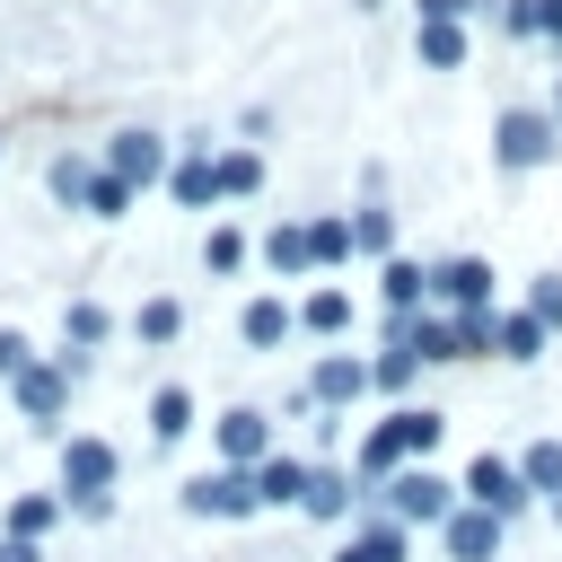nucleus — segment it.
Instances as JSON below:
<instances>
[{"instance_id":"nucleus-3","label":"nucleus","mask_w":562,"mask_h":562,"mask_svg":"<svg viewBox=\"0 0 562 562\" xmlns=\"http://www.w3.org/2000/svg\"><path fill=\"white\" fill-rule=\"evenodd\" d=\"M184 509H193V518H255L263 492H255L246 465H220V474H193V483H184Z\"/></svg>"},{"instance_id":"nucleus-16","label":"nucleus","mask_w":562,"mask_h":562,"mask_svg":"<svg viewBox=\"0 0 562 562\" xmlns=\"http://www.w3.org/2000/svg\"><path fill=\"white\" fill-rule=\"evenodd\" d=\"M263 263H272V272H307V263H316V237H307V228H272V237H263Z\"/></svg>"},{"instance_id":"nucleus-7","label":"nucleus","mask_w":562,"mask_h":562,"mask_svg":"<svg viewBox=\"0 0 562 562\" xmlns=\"http://www.w3.org/2000/svg\"><path fill=\"white\" fill-rule=\"evenodd\" d=\"M105 176H123V184H158V176H167V140H158V132H114Z\"/></svg>"},{"instance_id":"nucleus-29","label":"nucleus","mask_w":562,"mask_h":562,"mask_svg":"<svg viewBox=\"0 0 562 562\" xmlns=\"http://www.w3.org/2000/svg\"><path fill=\"white\" fill-rule=\"evenodd\" d=\"M88 184H97L88 158H53V193H61V202H88Z\"/></svg>"},{"instance_id":"nucleus-36","label":"nucleus","mask_w":562,"mask_h":562,"mask_svg":"<svg viewBox=\"0 0 562 562\" xmlns=\"http://www.w3.org/2000/svg\"><path fill=\"white\" fill-rule=\"evenodd\" d=\"M465 9H474V0H422V26H457Z\"/></svg>"},{"instance_id":"nucleus-24","label":"nucleus","mask_w":562,"mask_h":562,"mask_svg":"<svg viewBox=\"0 0 562 562\" xmlns=\"http://www.w3.org/2000/svg\"><path fill=\"white\" fill-rule=\"evenodd\" d=\"M255 184H263V158L255 149H228L220 158V193H255Z\"/></svg>"},{"instance_id":"nucleus-18","label":"nucleus","mask_w":562,"mask_h":562,"mask_svg":"<svg viewBox=\"0 0 562 562\" xmlns=\"http://www.w3.org/2000/svg\"><path fill=\"white\" fill-rule=\"evenodd\" d=\"M360 386H369V369H360V360H342V351H334V360H316V395H325V404H351Z\"/></svg>"},{"instance_id":"nucleus-33","label":"nucleus","mask_w":562,"mask_h":562,"mask_svg":"<svg viewBox=\"0 0 562 562\" xmlns=\"http://www.w3.org/2000/svg\"><path fill=\"white\" fill-rule=\"evenodd\" d=\"M413 360H422V351H404V342H395V351H386V360H378V369H369V378H378V386H395V395H404V386H413Z\"/></svg>"},{"instance_id":"nucleus-31","label":"nucleus","mask_w":562,"mask_h":562,"mask_svg":"<svg viewBox=\"0 0 562 562\" xmlns=\"http://www.w3.org/2000/svg\"><path fill=\"white\" fill-rule=\"evenodd\" d=\"M44 527H53V501H18V509H9V536H18V544H35Z\"/></svg>"},{"instance_id":"nucleus-21","label":"nucleus","mask_w":562,"mask_h":562,"mask_svg":"<svg viewBox=\"0 0 562 562\" xmlns=\"http://www.w3.org/2000/svg\"><path fill=\"white\" fill-rule=\"evenodd\" d=\"M299 325H307V334H342V325H351V299H342V290H316V299L299 307Z\"/></svg>"},{"instance_id":"nucleus-17","label":"nucleus","mask_w":562,"mask_h":562,"mask_svg":"<svg viewBox=\"0 0 562 562\" xmlns=\"http://www.w3.org/2000/svg\"><path fill=\"white\" fill-rule=\"evenodd\" d=\"M378 290H386L395 307H413V299H430V263H404V255H386V272H378Z\"/></svg>"},{"instance_id":"nucleus-22","label":"nucleus","mask_w":562,"mask_h":562,"mask_svg":"<svg viewBox=\"0 0 562 562\" xmlns=\"http://www.w3.org/2000/svg\"><path fill=\"white\" fill-rule=\"evenodd\" d=\"M132 334H140V342H176V334H184V307H176V299H149V307L132 316Z\"/></svg>"},{"instance_id":"nucleus-2","label":"nucleus","mask_w":562,"mask_h":562,"mask_svg":"<svg viewBox=\"0 0 562 562\" xmlns=\"http://www.w3.org/2000/svg\"><path fill=\"white\" fill-rule=\"evenodd\" d=\"M386 492H395V518H404V527H448V518L465 509V501H457V483H448V474H430V465H404Z\"/></svg>"},{"instance_id":"nucleus-19","label":"nucleus","mask_w":562,"mask_h":562,"mask_svg":"<svg viewBox=\"0 0 562 562\" xmlns=\"http://www.w3.org/2000/svg\"><path fill=\"white\" fill-rule=\"evenodd\" d=\"M386 422H395L404 457H430V448H439V413H430V404H404V413H386Z\"/></svg>"},{"instance_id":"nucleus-14","label":"nucleus","mask_w":562,"mask_h":562,"mask_svg":"<svg viewBox=\"0 0 562 562\" xmlns=\"http://www.w3.org/2000/svg\"><path fill=\"white\" fill-rule=\"evenodd\" d=\"M518 474H527V492H544V501H562V439H536V448L518 457Z\"/></svg>"},{"instance_id":"nucleus-6","label":"nucleus","mask_w":562,"mask_h":562,"mask_svg":"<svg viewBox=\"0 0 562 562\" xmlns=\"http://www.w3.org/2000/svg\"><path fill=\"white\" fill-rule=\"evenodd\" d=\"M430 299H448V307H492V263L483 255H448V263H430Z\"/></svg>"},{"instance_id":"nucleus-34","label":"nucleus","mask_w":562,"mask_h":562,"mask_svg":"<svg viewBox=\"0 0 562 562\" xmlns=\"http://www.w3.org/2000/svg\"><path fill=\"white\" fill-rule=\"evenodd\" d=\"M342 492H351L342 474H316V483H307V509H316V518H342Z\"/></svg>"},{"instance_id":"nucleus-23","label":"nucleus","mask_w":562,"mask_h":562,"mask_svg":"<svg viewBox=\"0 0 562 562\" xmlns=\"http://www.w3.org/2000/svg\"><path fill=\"white\" fill-rule=\"evenodd\" d=\"M61 342H79V351H88V342H105V307H97V299L61 307Z\"/></svg>"},{"instance_id":"nucleus-39","label":"nucleus","mask_w":562,"mask_h":562,"mask_svg":"<svg viewBox=\"0 0 562 562\" xmlns=\"http://www.w3.org/2000/svg\"><path fill=\"white\" fill-rule=\"evenodd\" d=\"M553 114H562V88H553Z\"/></svg>"},{"instance_id":"nucleus-1","label":"nucleus","mask_w":562,"mask_h":562,"mask_svg":"<svg viewBox=\"0 0 562 562\" xmlns=\"http://www.w3.org/2000/svg\"><path fill=\"white\" fill-rule=\"evenodd\" d=\"M553 149H562V114H553V105H509V114L492 123V158H501V167H518V176H527V167H544Z\"/></svg>"},{"instance_id":"nucleus-26","label":"nucleus","mask_w":562,"mask_h":562,"mask_svg":"<svg viewBox=\"0 0 562 562\" xmlns=\"http://www.w3.org/2000/svg\"><path fill=\"white\" fill-rule=\"evenodd\" d=\"M422 61H430V70L465 61V35H457V26H422Z\"/></svg>"},{"instance_id":"nucleus-35","label":"nucleus","mask_w":562,"mask_h":562,"mask_svg":"<svg viewBox=\"0 0 562 562\" xmlns=\"http://www.w3.org/2000/svg\"><path fill=\"white\" fill-rule=\"evenodd\" d=\"M26 369H35V360H26V334L0 325V378H26Z\"/></svg>"},{"instance_id":"nucleus-32","label":"nucleus","mask_w":562,"mask_h":562,"mask_svg":"<svg viewBox=\"0 0 562 562\" xmlns=\"http://www.w3.org/2000/svg\"><path fill=\"white\" fill-rule=\"evenodd\" d=\"M527 316L562 325V272H536V290H527Z\"/></svg>"},{"instance_id":"nucleus-25","label":"nucleus","mask_w":562,"mask_h":562,"mask_svg":"<svg viewBox=\"0 0 562 562\" xmlns=\"http://www.w3.org/2000/svg\"><path fill=\"white\" fill-rule=\"evenodd\" d=\"M351 246H360V255H386V246H395V220H386V211L369 202V211L351 220Z\"/></svg>"},{"instance_id":"nucleus-28","label":"nucleus","mask_w":562,"mask_h":562,"mask_svg":"<svg viewBox=\"0 0 562 562\" xmlns=\"http://www.w3.org/2000/svg\"><path fill=\"white\" fill-rule=\"evenodd\" d=\"M202 263H211V272H237V263H246V237H237V228H211V237H202Z\"/></svg>"},{"instance_id":"nucleus-4","label":"nucleus","mask_w":562,"mask_h":562,"mask_svg":"<svg viewBox=\"0 0 562 562\" xmlns=\"http://www.w3.org/2000/svg\"><path fill=\"white\" fill-rule=\"evenodd\" d=\"M114 474H123V457H114L105 439H70V448H61V501H105Z\"/></svg>"},{"instance_id":"nucleus-13","label":"nucleus","mask_w":562,"mask_h":562,"mask_svg":"<svg viewBox=\"0 0 562 562\" xmlns=\"http://www.w3.org/2000/svg\"><path fill=\"white\" fill-rule=\"evenodd\" d=\"M184 430H193V395L184 386H158L149 395V439H184Z\"/></svg>"},{"instance_id":"nucleus-37","label":"nucleus","mask_w":562,"mask_h":562,"mask_svg":"<svg viewBox=\"0 0 562 562\" xmlns=\"http://www.w3.org/2000/svg\"><path fill=\"white\" fill-rule=\"evenodd\" d=\"M536 26H544V35L562 44V0H536Z\"/></svg>"},{"instance_id":"nucleus-27","label":"nucleus","mask_w":562,"mask_h":562,"mask_svg":"<svg viewBox=\"0 0 562 562\" xmlns=\"http://www.w3.org/2000/svg\"><path fill=\"white\" fill-rule=\"evenodd\" d=\"M88 211H97V220H123V211H132V184H123V176H97V184H88Z\"/></svg>"},{"instance_id":"nucleus-10","label":"nucleus","mask_w":562,"mask_h":562,"mask_svg":"<svg viewBox=\"0 0 562 562\" xmlns=\"http://www.w3.org/2000/svg\"><path fill=\"white\" fill-rule=\"evenodd\" d=\"M290 325H299V307H290V299H255V307L237 316V334H246L255 351H281V342H290Z\"/></svg>"},{"instance_id":"nucleus-30","label":"nucleus","mask_w":562,"mask_h":562,"mask_svg":"<svg viewBox=\"0 0 562 562\" xmlns=\"http://www.w3.org/2000/svg\"><path fill=\"white\" fill-rule=\"evenodd\" d=\"M307 237H316V263H342L351 255V220H316Z\"/></svg>"},{"instance_id":"nucleus-20","label":"nucleus","mask_w":562,"mask_h":562,"mask_svg":"<svg viewBox=\"0 0 562 562\" xmlns=\"http://www.w3.org/2000/svg\"><path fill=\"white\" fill-rule=\"evenodd\" d=\"M544 334H553L544 316H501V360H536V351H544Z\"/></svg>"},{"instance_id":"nucleus-15","label":"nucleus","mask_w":562,"mask_h":562,"mask_svg":"<svg viewBox=\"0 0 562 562\" xmlns=\"http://www.w3.org/2000/svg\"><path fill=\"white\" fill-rule=\"evenodd\" d=\"M404 544H413V536H404V518H395V527H369V536H351L334 562H404Z\"/></svg>"},{"instance_id":"nucleus-5","label":"nucleus","mask_w":562,"mask_h":562,"mask_svg":"<svg viewBox=\"0 0 562 562\" xmlns=\"http://www.w3.org/2000/svg\"><path fill=\"white\" fill-rule=\"evenodd\" d=\"M465 501L492 509V518H509V509H527L536 492H527V474H518L509 457H474V465H465Z\"/></svg>"},{"instance_id":"nucleus-11","label":"nucleus","mask_w":562,"mask_h":562,"mask_svg":"<svg viewBox=\"0 0 562 562\" xmlns=\"http://www.w3.org/2000/svg\"><path fill=\"white\" fill-rule=\"evenodd\" d=\"M220 448H228V465H246V474H255V465L272 457V430H263V413H228V422H220Z\"/></svg>"},{"instance_id":"nucleus-40","label":"nucleus","mask_w":562,"mask_h":562,"mask_svg":"<svg viewBox=\"0 0 562 562\" xmlns=\"http://www.w3.org/2000/svg\"><path fill=\"white\" fill-rule=\"evenodd\" d=\"M553 518H562V501H553Z\"/></svg>"},{"instance_id":"nucleus-9","label":"nucleus","mask_w":562,"mask_h":562,"mask_svg":"<svg viewBox=\"0 0 562 562\" xmlns=\"http://www.w3.org/2000/svg\"><path fill=\"white\" fill-rule=\"evenodd\" d=\"M307 483H316V474H307L299 457H263V465H255V492H263V509H307Z\"/></svg>"},{"instance_id":"nucleus-38","label":"nucleus","mask_w":562,"mask_h":562,"mask_svg":"<svg viewBox=\"0 0 562 562\" xmlns=\"http://www.w3.org/2000/svg\"><path fill=\"white\" fill-rule=\"evenodd\" d=\"M0 562H35V544H18V536H9V544H0Z\"/></svg>"},{"instance_id":"nucleus-12","label":"nucleus","mask_w":562,"mask_h":562,"mask_svg":"<svg viewBox=\"0 0 562 562\" xmlns=\"http://www.w3.org/2000/svg\"><path fill=\"white\" fill-rule=\"evenodd\" d=\"M61 395H70V360H61V369H26V378H18V404H26L35 422H53V413H61Z\"/></svg>"},{"instance_id":"nucleus-8","label":"nucleus","mask_w":562,"mask_h":562,"mask_svg":"<svg viewBox=\"0 0 562 562\" xmlns=\"http://www.w3.org/2000/svg\"><path fill=\"white\" fill-rule=\"evenodd\" d=\"M439 536H448V562H492V553H501V518H492V509H474V501H465Z\"/></svg>"}]
</instances>
